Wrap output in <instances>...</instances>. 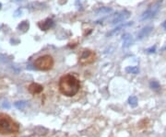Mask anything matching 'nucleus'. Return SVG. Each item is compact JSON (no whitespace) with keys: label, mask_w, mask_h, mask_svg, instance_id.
Instances as JSON below:
<instances>
[{"label":"nucleus","mask_w":166,"mask_h":137,"mask_svg":"<svg viewBox=\"0 0 166 137\" xmlns=\"http://www.w3.org/2000/svg\"><path fill=\"white\" fill-rule=\"evenodd\" d=\"M80 87V81L70 74L63 75L59 80V90L66 97L75 96L79 92Z\"/></svg>","instance_id":"f257e3e1"},{"label":"nucleus","mask_w":166,"mask_h":137,"mask_svg":"<svg viewBox=\"0 0 166 137\" xmlns=\"http://www.w3.org/2000/svg\"><path fill=\"white\" fill-rule=\"evenodd\" d=\"M18 131V125L10 119V117L6 114H0V133L8 134Z\"/></svg>","instance_id":"f03ea898"},{"label":"nucleus","mask_w":166,"mask_h":137,"mask_svg":"<svg viewBox=\"0 0 166 137\" xmlns=\"http://www.w3.org/2000/svg\"><path fill=\"white\" fill-rule=\"evenodd\" d=\"M162 4V0H158V1H156L155 3L151 4L146 10L141 14L139 19L141 21H148V19H151L152 18H154L156 15H157L161 9Z\"/></svg>","instance_id":"7ed1b4c3"},{"label":"nucleus","mask_w":166,"mask_h":137,"mask_svg":"<svg viewBox=\"0 0 166 137\" xmlns=\"http://www.w3.org/2000/svg\"><path fill=\"white\" fill-rule=\"evenodd\" d=\"M34 66L39 70L47 71L54 66V59L50 55H43L38 57L34 62Z\"/></svg>","instance_id":"20e7f679"},{"label":"nucleus","mask_w":166,"mask_h":137,"mask_svg":"<svg viewBox=\"0 0 166 137\" xmlns=\"http://www.w3.org/2000/svg\"><path fill=\"white\" fill-rule=\"evenodd\" d=\"M95 59V53L90 50L83 51L80 57V63L81 64H91Z\"/></svg>","instance_id":"39448f33"},{"label":"nucleus","mask_w":166,"mask_h":137,"mask_svg":"<svg viewBox=\"0 0 166 137\" xmlns=\"http://www.w3.org/2000/svg\"><path fill=\"white\" fill-rule=\"evenodd\" d=\"M129 17H130V12H129V11H128V10H122V11H120V12H117V13L114 15V18L112 19V22H111V23H112L113 25L118 24V23H120V22H122V21H126V19H128Z\"/></svg>","instance_id":"423d86ee"},{"label":"nucleus","mask_w":166,"mask_h":137,"mask_svg":"<svg viewBox=\"0 0 166 137\" xmlns=\"http://www.w3.org/2000/svg\"><path fill=\"white\" fill-rule=\"evenodd\" d=\"M134 39L130 33H125L122 37V46L123 48H128L133 44Z\"/></svg>","instance_id":"0eeeda50"},{"label":"nucleus","mask_w":166,"mask_h":137,"mask_svg":"<svg viewBox=\"0 0 166 137\" xmlns=\"http://www.w3.org/2000/svg\"><path fill=\"white\" fill-rule=\"evenodd\" d=\"M152 30L153 29L151 26H147V27L142 28L141 30L138 32V40H143L144 38L148 37Z\"/></svg>","instance_id":"6e6552de"},{"label":"nucleus","mask_w":166,"mask_h":137,"mask_svg":"<svg viewBox=\"0 0 166 137\" xmlns=\"http://www.w3.org/2000/svg\"><path fill=\"white\" fill-rule=\"evenodd\" d=\"M131 25H133V22L131 21V22H125L124 24H122V25H120V26H118V27H116L115 29H114V30H112L108 34H107V36H114V35H117L123 29H125V28H126V27H129V26H131Z\"/></svg>","instance_id":"1a4fd4ad"},{"label":"nucleus","mask_w":166,"mask_h":137,"mask_svg":"<svg viewBox=\"0 0 166 137\" xmlns=\"http://www.w3.org/2000/svg\"><path fill=\"white\" fill-rule=\"evenodd\" d=\"M53 26H54V21H53V19H51V18H47L46 21L39 23V27H40L43 31H48Z\"/></svg>","instance_id":"9d476101"},{"label":"nucleus","mask_w":166,"mask_h":137,"mask_svg":"<svg viewBox=\"0 0 166 137\" xmlns=\"http://www.w3.org/2000/svg\"><path fill=\"white\" fill-rule=\"evenodd\" d=\"M113 8L112 7H103L98 8L95 11L97 16H104V15H109L111 13H113Z\"/></svg>","instance_id":"9b49d317"},{"label":"nucleus","mask_w":166,"mask_h":137,"mask_svg":"<svg viewBox=\"0 0 166 137\" xmlns=\"http://www.w3.org/2000/svg\"><path fill=\"white\" fill-rule=\"evenodd\" d=\"M29 90L32 94H38L43 91V86L37 83H32L29 86Z\"/></svg>","instance_id":"f8f14e48"},{"label":"nucleus","mask_w":166,"mask_h":137,"mask_svg":"<svg viewBox=\"0 0 166 137\" xmlns=\"http://www.w3.org/2000/svg\"><path fill=\"white\" fill-rule=\"evenodd\" d=\"M28 105V101L26 100H18L14 103V106L17 108L18 110H24Z\"/></svg>","instance_id":"ddd939ff"},{"label":"nucleus","mask_w":166,"mask_h":137,"mask_svg":"<svg viewBox=\"0 0 166 137\" xmlns=\"http://www.w3.org/2000/svg\"><path fill=\"white\" fill-rule=\"evenodd\" d=\"M126 73L128 74H133V75H136L139 73V69L138 66H128L125 68Z\"/></svg>","instance_id":"4468645a"},{"label":"nucleus","mask_w":166,"mask_h":137,"mask_svg":"<svg viewBox=\"0 0 166 137\" xmlns=\"http://www.w3.org/2000/svg\"><path fill=\"white\" fill-rule=\"evenodd\" d=\"M128 103L132 108H135L138 106V97L136 96H131L128 97Z\"/></svg>","instance_id":"2eb2a0df"},{"label":"nucleus","mask_w":166,"mask_h":137,"mask_svg":"<svg viewBox=\"0 0 166 137\" xmlns=\"http://www.w3.org/2000/svg\"><path fill=\"white\" fill-rule=\"evenodd\" d=\"M150 86H151V89H154V90H158V89H160V87H161L159 82H158V81H155V80L151 81V83H150Z\"/></svg>","instance_id":"dca6fc26"},{"label":"nucleus","mask_w":166,"mask_h":137,"mask_svg":"<svg viewBox=\"0 0 166 137\" xmlns=\"http://www.w3.org/2000/svg\"><path fill=\"white\" fill-rule=\"evenodd\" d=\"M18 28H19V30H22L23 32H26L29 29V23L27 21H23V22H21V24H19Z\"/></svg>","instance_id":"f3484780"},{"label":"nucleus","mask_w":166,"mask_h":137,"mask_svg":"<svg viewBox=\"0 0 166 137\" xmlns=\"http://www.w3.org/2000/svg\"><path fill=\"white\" fill-rule=\"evenodd\" d=\"M146 52H147L148 53H154L156 52V46H151V48L147 49Z\"/></svg>","instance_id":"a211bd4d"},{"label":"nucleus","mask_w":166,"mask_h":137,"mask_svg":"<svg viewBox=\"0 0 166 137\" xmlns=\"http://www.w3.org/2000/svg\"><path fill=\"white\" fill-rule=\"evenodd\" d=\"M3 107H4V108H7V109H8V108H9V104H8L7 102H4Z\"/></svg>","instance_id":"6ab92c4d"},{"label":"nucleus","mask_w":166,"mask_h":137,"mask_svg":"<svg viewBox=\"0 0 166 137\" xmlns=\"http://www.w3.org/2000/svg\"><path fill=\"white\" fill-rule=\"evenodd\" d=\"M163 27H164V28L166 29V21H165V22L163 23Z\"/></svg>","instance_id":"aec40b11"},{"label":"nucleus","mask_w":166,"mask_h":137,"mask_svg":"<svg viewBox=\"0 0 166 137\" xmlns=\"http://www.w3.org/2000/svg\"><path fill=\"white\" fill-rule=\"evenodd\" d=\"M0 8H1V4H0Z\"/></svg>","instance_id":"412c9836"}]
</instances>
